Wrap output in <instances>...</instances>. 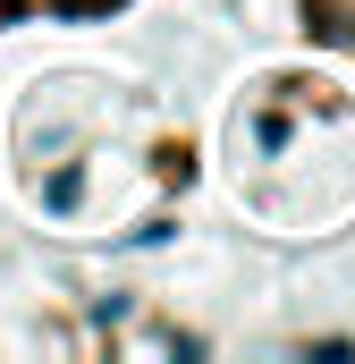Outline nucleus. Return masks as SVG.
<instances>
[{
  "label": "nucleus",
  "instance_id": "f257e3e1",
  "mask_svg": "<svg viewBox=\"0 0 355 364\" xmlns=\"http://www.w3.org/2000/svg\"><path fill=\"white\" fill-rule=\"evenodd\" d=\"M220 186L263 237H330L355 220V68L330 51L237 77L220 110Z\"/></svg>",
  "mask_w": 355,
  "mask_h": 364
},
{
  "label": "nucleus",
  "instance_id": "f03ea898",
  "mask_svg": "<svg viewBox=\"0 0 355 364\" xmlns=\"http://www.w3.org/2000/svg\"><path fill=\"white\" fill-rule=\"evenodd\" d=\"M296 26L313 34V51H330L339 68H355V0H296Z\"/></svg>",
  "mask_w": 355,
  "mask_h": 364
},
{
  "label": "nucleus",
  "instance_id": "7ed1b4c3",
  "mask_svg": "<svg viewBox=\"0 0 355 364\" xmlns=\"http://www.w3.org/2000/svg\"><path fill=\"white\" fill-rule=\"evenodd\" d=\"M127 0H0V34H26V26H85V17H110Z\"/></svg>",
  "mask_w": 355,
  "mask_h": 364
}]
</instances>
